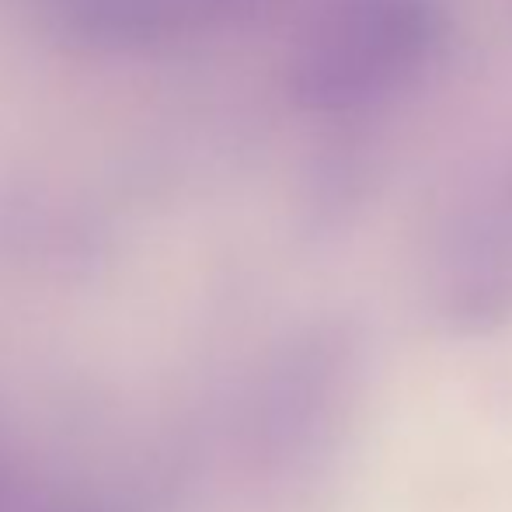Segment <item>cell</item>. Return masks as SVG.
<instances>
[{"mask_svg": "<svg viewBox=\"0 0 512 512\" xmlns=\"http://www.w3.org/2000/svg\"><path fill=\"white\" fill-rule=\"evenodd\" d=\"M443 35L436 0H324L297 35L286 88L314 112L380 105L422 81Z\"/></svg>", "mask_w": 512, "mask_h": 512, "instance_id": "1", "label": "cell"}]
</instances>
